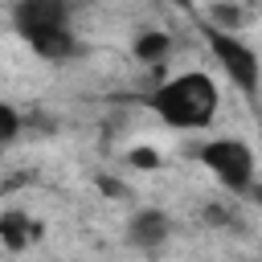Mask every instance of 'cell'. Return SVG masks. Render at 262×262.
Returning <instances> with one entry per match:
<instances>
[{
  "label": "cell",
  "instance_id": "6da1fadb",
  "mask_svg": "<svg viewBox=\"0 0 262 262\" xmlns=\"http://www.w3.org/2000/svg\"><path fill=\"white\" fill-rule=\"evenodd\" d=\"M143 106L172 131H209L221 111V86L205 70H184L164 78L143 98Z\"/></svg>",
  "mask_w": 262,
  "mask_h": 262
},
{
  "label": "cell",
  "instance_id": "7a4b0ae2",
  "mask_svg": "<svg viewBox=\"0 0 262 262\" xmlns=\"http://www.w3.org/2000/svg\"><path fill=\"white\" fill-rule=\"evenodd\" d=\"M12 33L41 57V61H70L82 53L78 29H74V0H16Z\"/></svg>",
  "mask_w": 262,
  "mask_h": 262
},
{
  "label": "cell",
  "instance_id": "3957f363",
  "mask_svg": "<svg viewBox=\"0 0 262 262\" xmlns=\"http://www.w3.org/2000/svg\"><path fill=\"white\" fill-rule=\"evenodd\" d=\"M192 156L229 196H254V188H258V156H254V147L246 139L213 135V139H201L192 147Z\"/></svg>",
  "mask_w": 262,
  "mask_h": 262
},
{
  "label": "cell",
  "instance_id": "277c9868",
  "mask_svg": "<svg viewBox=\"0 0 262 262\" xmlns=\"http://www.w3.org/2000/svg\"><path fill=\"white\" fill-rule=\"evenodd\" d=\"M201 37H205V45H209V53L217 57V66L229 74V82L250 98V102H258L262 98V57H258V49L242 37V33H229V29H217V25H201Z\"/></svg>",
  "mask_w": 262,
  "mask_h": 262
},
{
  "label": "cell",
  "instance_id": "5b68a950",
  "mask_svg": "<svg viewBox=\"0 0 262 262\" xmlns=\"http://www.w3.org/2000/svg\"><path fill=\"white\" fill-rule=\"evenodd\" d=\"M127 246L131 250H139V254H156V250H164L168 246V237H172V217L164 213V209H156V205H143V209H135L131 217H127Z\"/></svg>",
  "mask_w": 262,
  "mask_h": 262
},
{
  "label": "cell",
  "instance_id": "8992f818",
  "mask_svg": "<svg viewBox=\"0 0 262 262\" xmlns=\"http://www.w3.org/2000/svg\"><path fill=\"white\" fill-rule=\"evenodd\" d=\"M41 237V225L25 209H4L0 213V246L4 250H29Z\"/></svg>",
  "mask_w": 262,
  "mask_h": 262
},
{
  "label": "cell",
  "instance_id": "52a82bcc",
  "mask_svg": "<svg viewBox=\"0 0 262 262\" xmlns=\"http://www.w3.org/2000/svg\"><path fill=\"white\" fill-rule=\"evenodd\" d=\"M131 53L143 61V66H164L168 53H172V37L164 29H143L135 41H131Z\"/></svg>",
  "mask_w": 262,
  "mask_h": 262
},
{
  "label": "cell",
  "instance_id": "ba28073f",
  "mask_svg": "<svg viewBox=\"0 0 262 262\" xmlns=\"http://www.w3.org/2000/svg\"><path fill=\"white\" fill-rule=\"evenodd\" d=\"M20 127H25V119H20V111H16L12 102H4V98H0V151L16 143V135H20Z\"/></svg>",
  "mask_w": 262,
  "mask_h": 262
},
{
  "label": "cell",
  "instance_id": "9c48e42d",
  "mask_svg": "<svg viewBox=\"0 0 262 262\" xmlns=\"http://www.w3.org/2000/svg\"><path fill=\"white\" fill-rule=\"evenodd\" d=\"M254 201H258V205H262V184H258V188H254Z\"/></svg>",
  "mask_w": 262,
  "mask_h": 262
}]
</instances>
